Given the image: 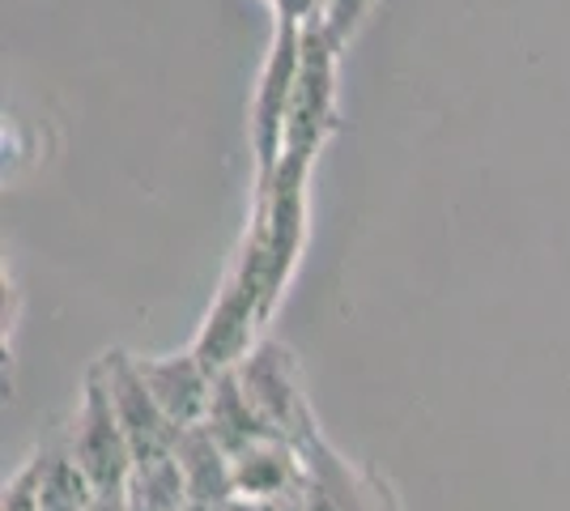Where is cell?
<instances>
[{"instance_id":"obj_2","label":"cell","mask_w":570,"mask_h":511,"mask_svg":"<svg viewBox=\"0 0 570 511\" xmlns=\"http://www.w3.org/2000/svg\"><path fill=\"white\" fill-rule=\"evenodd\" d=\"M268 4L277 18H298V22H315L324 9V0H268Z\"/></svg>"},{"instance_id":"obj_1","label":"cell","mask_w":570,"mask_h":511,"mask_svg":"<svg viewBox=\"0 0 570 511\" xmlns=\"http://www.w3.org/2000/svg\"><path fill=\"white\" fill-rule=\"evenodd\" d=\"M371 9H375V0H324V9H320L315 22L324 26L336 43L345 48V39L362 26V18H366Z\"/></svg>"}]
</instances>
